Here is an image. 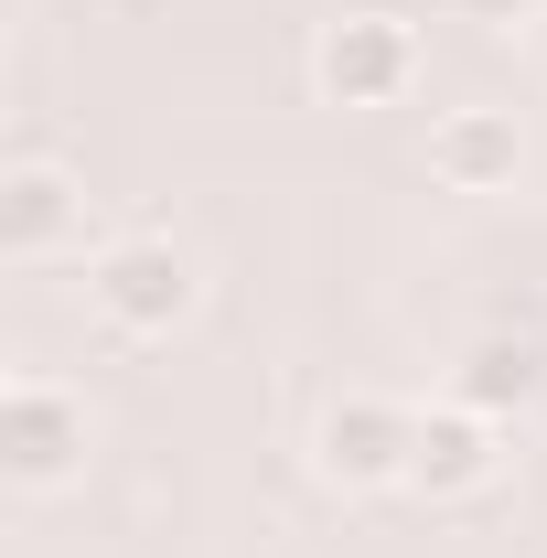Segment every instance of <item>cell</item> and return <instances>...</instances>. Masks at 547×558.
Segmentation results:
<instances>
[{"mask_svg":"<svg viewBox=\"0 0 547 558\" xmlns=\"http://www.w3.org/2000/svg\"><path fill=\"white\" fill-rule=\"evenodd\" d=\"M194 301H205V269H194L172 236H108V247L86 258V312H97L108 333H130V344L183 333Z\"/></svg>","mask_w":547,"mask_h":558,"instance_id":"obj_1","label":"cell"},{"mask_svg":"<svg viewBox=\"0 0 547 558\" xmlns=\"http://www.w3.org/2000/svg\"><path fill=\"white\" fill-rule=\"evenodd\" d=\"M97 451V409L75 398L65 376H11L0 387V473L22 494H65Z\"/></svg>","mask_w":547,"mask_h":558,"instance_id":"obj_2","label":"cell"},{"mask_svg":"<svg viewBox=\"0 0 547 558\" xmlns=\"http://www.w3.org/2000/svg\"><path fill=\"white\" fill-rule=\"evenodd\" d=\"M418 22L409 11H343L323 22V44H312V86H323V108H398L418 86Z\"/></svg>","mask_w":547,"mask_h":558,"instance_id":"obj_3","label":"cell"},{"mask_svg":"<svg viewBox=\"0 0 547 558\" xmlns=\"http://www.w3.org/2000/svg\"><path fill=\"white\" fill-rule=\"evenodd\" d=\"M409 451H418V409L409 398L354 387V398H333V409L312 418V462H323V484H343V494L409 484Z\"/></svg>","mask_w":547,"mask_h":558,"instance_id":"obj_4","label":"cell"},{"mask_svg":"<svg viewBox=\"0 0 547 558\" xmlns=\"http://www.w3.org/2000/svg\"><path fill=\"white\" fill-rule=\"evenodd\" d=\"M0 258L11 269L86 258V183H75L65 161H11L0 172Z\"/></svg>","mask_w":547,"mask_h":558,"instance_id":"obj_5","label":"cell"},{"mask_svg":"<svg viewBox=\"0 0 547 558\" xmlns=\"http://www.w3.org/2000/svg\"><path fill=\"white\" fill-rule=\"evenodd\" d=\"M494 473H505V418L462 409V398H429V409H418L409 484L429 494V505H462V494H483Z\"/></svg>","mask_w":547,"mask_h":558,"instance_id":"obj_6","label":"cell"},{"mask_svg":"<svg viewBox=\"0 0 547 558\" xmlns=\"http://www.w3.org/2000/svg\"><path fill=\"white\" fill-rule=\"evenodd\" d=\"M515 161H526L515 108H440V119H429V183H440V194H505Z\"/></svg>","mask_w":547,"mask_h":558,"instance_id":"obj_7","label":"cell"},{"mask_svg":"<svg viewBox=\"0 0 547 558\" xmlns=\"http://www.w3.org/2000/svg\"><path fill=\"white\" fill-rule=\"evenodd\" d=\"M537 387H547V344H526V333H483V344H462V365H451V398L483 409V418H515Z\"/></svg>","mask_w":547,"mask_h":558,"instance_id":"obj_8","label":"cell"},{"mask_svg":"<svg viewBox=\"0 0 547 558\" xmlns=\"http://www.w3.org/2000/svg\"><path fill=\"white\" fill-rule=\"evenodd\" d=\"M462 22H515V11H537V0H451Z\"/></svg>","mask_w":547,"mask_h":558,"instance_id":"obj_9","label":"cell"}]
</instances>
